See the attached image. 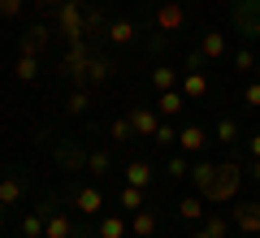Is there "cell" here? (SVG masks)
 <instances>
[{
  "instance_id": "6da1fadb",
  "label": "cell",
  "mask_w": 260,
  "mask_h": 238,
  "mask_svg": "<svg viewBox=\"0 0 260 238\" xmlns=\"http://www.w3.org/2000/svg\"><path fill=\"white\" fill-rule=\"evenodd\" d=\"M191 182H195V191L204 195V203H234V195L243 186V174H239L234 160H225V165L200 160V165H191Z\"/></svg>"
},
{
  "instance_id": "7a4b0ae2",
  "label": "cell",
  "mask_w": 260,
  "mask_h": 238,
  "mask_svg": "<svg viewBox=\"0 0 260 238\" xmlns=\"http://www.w3.org/2000/svg\"><path fill=\"white\" fill-rule=\"evenodd\" d=\"M56 30L65 35V44H83V35H87L83 0H61L56 5Z\"/></svg>"
},
{
  "instance_id": "3957f363",
  "label": "cell",
  "mask_w": 260,
  "mask_h": 238,
  "mask_svg": "<svg viewBox=\"0 0 260 238\" xmlns=\"http://www.w3.org/2000/svg\"><path fill=\"white\" fill-rule=\"evenodd\" d=\"M91 48L87 44H70L65 48V56H61V74L70 78L74 87H87V70H91Z\"/></svg>"
},
{
  "instance_id": "277c9868",
  "label": "cell",
  "mask_w": 260,
  "mask_h": 238,
  "mask_svg": "<svg viewBox=\"0 0 260 238\" xmlns=\"http://www.w3.org/2000/svg\"><path fill=\"white\" fill-rule=\"evenodd\" d=\"M234 30L247 44L260 39V0H234Z\"/></svg>"
},
{
  "instance_id": "5b68a950",
  "label": "cell",
  "mask_w": 260,
  "mask_h": 238,
  "mask_svg": "<svg viewBox=\"0 0 260 238\" xmlns=\"http://www.w3.org/2000/svg\"><path fill=\"white\" fill-rule=\"evenodd\" d=\"M126 117H130V126H135V139H156L160 121H165L156 109H152V104H130Z\"/></svg>"
},
{
  "instance_id": "8992f818",
  "label": "cell",
  "mask_w": 260,
  "mask_h": 238,
  "mask_svg": "<svg viewBox=\"0 0 260 238\" xmlns=\"http://www.w3.org/2000/svg\"><path fill=\"white\" fill-rule=\"evenodd\" d=\"M48 44H52V30H48V22H35V26H30L26 35L18 39V52H22V56H44Z\"/></svg>"
},
{
  "instance_id": "52a82bcc",
  "label": "cell",
  "mask_w": 260,
  "mask_h": 238,
  "mask_svg": "<svg viewBox=\"0 0 260 238\" xmlns=\"http://www.w3.org/2000/svg\"><path fill=\"white\" fill-rule=\"evenodd\" d=\"M230 221H234V225H239L247 238H260V199L234 203V208H230Z\"/></svg>"
},
{
  "instance_id": "ba28073f",
  "label": "cell",
  "mask_w": 260,
  "mask_h": 238,
  "mask_svg": "<svg viewBox=\"0 0 260 238\" xmlns=\"http://www.w3.org/2000/svg\"><path fill=\"white\" fill-rule=\"evenodd\" d=\"M56 165H61L65 174H83L87 169V152L74 143V139H61V143H56Z\"/></svg>"
},
{
  "instance_id": "9c48e42d",
  "label": "cell",
  "mask_w": 260,
  "mask_h": 238,
  "mask_svg": "<svg viewBox=\"0 0 260 238\" xmlns=\"http://www.w3.org/2000/svg\"><path fill=\"white\" fill-rule=\"evenodd\" d=\"M74 208H78V217H100L104 212V191L100 186H78L74 191Z\"/></svg>"
},
{
  "instance_id": "30bf717a",
  "label": "cell",
  "mask_w": 260,
  "mask_h": 238,
  "mask_svg": "<svg viewBox=\"0 0 260 238\" xmlns=\"http://www.w3.org/2000/svg\"><path fill=\"white\" fill-rule=\"evenodd\" d=\"M56 212V203L48 199V203H39L35 212H26L22 217V238H44V225H48V217Z\"/></svg>"
},
{
  "instance_id": "8fae6325",
  "label": "cell",
  "mask_w": 260,
  "mask_h": 238,
  "mask_svg": "<svg viewBox=\"0 0 260 238\" xmlns=\"http://www.w3.org/2000/svg\"><path fill=\"white\" fill-rule=\"evenodd\" d=\"M156 26L165 30V35H174V30L186 26V13H182V5H178V0H165V5L156 9Z\"/></svg>"
},
{
  "instance_id": "7c38bea8",
  "label": "cell",
  "mask_w": 260,
  "mask_h": 238,
  "mask_svg": "<svg viewBox=\"0 0 260 238\" xmlns=\"http://www.w3.org/2000/svg\"><path fill=\"white\" fill-rule=\"evenodd\" d=\"M44 238H78V225H74V217L56 208L52 217H48V225H44Z\"/></svg>"
},
{
  "instance_id": "4fadbf2b",
  "label": "cell",
  "mask_w": 260,
  "mask_h": 238,
  "mask_svg": "<svg viewBox=\"0 0 260 238\" xmlns=\"http://www.w3.org/2000/svg\"><path fill=\"white\" fill-rule=\"evenodd\" d=\"M204 143H208V130L204 126H182V130H178V147H182L186 156H200Z\"/></svg>"
},
{
  "instance_id": "5bb4252c",
  "label": "cell",
  "mask_w": 260,
  "mask_h": 238,
  "mask_svg": "<svg viewBox=\"0 0 260 238\" xmlns=\"http://www.w3.org/2000/svg\"><path fill=\"white\" fill-rule=\"evenodd\" d=\"M135 35H139V26L130 18H117V22H109V30H104V39H109L113 48H126V44H135Z\"/></svg>"
},
{
  "instance_id": "9a60e30c",
  "label": "cell",
  "mask_w": 260,
  "mask_h": 238,
  "mask_svg": "<svg viewBox=\"0 0 260 238\" xmlns=\"http://www.w3.org/2000/svg\"><path fill=\"white\" fill-rule=\"evenodd\" d=\"M182 104H186L182 87H174V91H160V95H156V113H160L165 121H174L178 113H182Z\"/></svg>"
},
{
  "instance_id": "2e32d148",
  "label": "cell",
  "mask_w": 260,
  "mask_h": 238,
  "mask_svg": "<svg viewBox=\"0 0 260 238\" xmlns=\"http://www.w3.org/2000/svg\"><path fill=\"white\" fill-rule=\"evenodd\" d=\"M182 95L186 100H204L208 95V74L204 70H186L182 74Z\"/></svg>"
},
{
  "instance_id": "e0dca14e",
  "label": "cell",
  "mask_w": 260,
  "mask_h": 238,
  "mask_svg": "<svg viewBox=\"0 0 260 238\" xmlns=\"http://www.w3.org/2000/svg\"><path fill=\"white\" fill-rule=\"evenodd\" d=\"M22 191H26V186H22L18 174H5V178H0V203H5V208H18V203H22Z\"/></svg>"
},
{
  "instance_id": "ac0fdd59",
  "label": "cell",
  "mask_w": 260,
  "mask_h": 238,
  "mask_svg": "<svg viewBox=\"0 0 260 238\" xmlns=\"http://www.w3.org/2000/svg\"><path fill=\"white\" fill-rule=\"evenodd\" d=\"M225 48H230V44H225V35H221V30H204V35H200V52H204L208 61H221V56H225Z\"/></svg>"
},
{
  "instance_id": "d6986e66",
  "label": "cell",
  "mask_w": 260,
  "mask_h": 238,
  "mask_svg": "<svg viewBox=\"0 0 260 238\" xmlns=\"http://www.w3.org/2000/svg\"><path fill=\"white\" fill-rule=\"evenodd\" d=\"M113 70H117V65L109 61V56H91V70H87V87H104L113 78Z\"/></svg>"
},
{
  "instance_id": "ffe728a7",
  "label": "cell",
  "mask_w": 260,
  "mask_h": 238,
  "mask_svg": "<svg viewBox=\"0 0 260 238\" xmlns=\"http://www.w3.org/2000/svg\"><path fill=\"white\" fill-rule=\"evenodd\" d=\"M130 234H135V238H152V234H156V212H130Z\"/></svg>"
},
{
  "instance_id": "44dd1931",
  "label": "cell",
  "mask_w": 260,
  "mask_h": 238,
  "mask_svg": "<svg viewBox=\"0 0 260 238\" xmlns=\"http://www.w3.org/2000/svg\"><path fill=\"white\" fill-rule=\"evenodd\" d=\"M174 212H178L182 221H204V195H182Z\"/></svg>"
},
{
  "instance_id": "7402d4cb",
  "label": "cell",
  "mask_w": 260,
  "mask_h": 238,
  "mask_svg": "<svg viewBox=\"0 0 260 238\" xmlns=\"http://www.w3.org/2000/svg\"><path fill=\"white\" fill-rule=\"evenodd\" d=\"M126 182L139 186V191H148V186H152V165H148V160H130V165H126Z\"/></svg>"
},
{
  "instance_id": "603a6c76",
  "label": "cell",
  "mask_w": 260,
  "mask_h": 238,
  "mask_svg": "<svg viewBox=\"0 0 260 238\" xmlns=\"http://www.w3.org/2000/svg\"><path fill=\"white\" fill-rule=\"evenodd\" d=\"M174 87H178V70H174V65H156V70H152V91H174Z\"/></svg>"
},
{
  "instance_id": "cb8c5ba5",
  "label": "cell",
  "mask_w": 260,
  "mask_h": 238,
  "mask_svg": "<svg viewBox=\"0 0 260 238\" xmlns=\"http://www.w3.org/2000/svg\"><path fill=\"white\" fill-rule=\"evenodd\" d=\"M117 203H121V208H126V212H139L143 208V203H148V191H139V186H121V191H117Z\"/></svg>"
},
{
  "instance_id": "d4e9b609",
  "label": "cell",
  "mask_w": 260,
  "mask_h": 238,
  "mask_svg": "<svg viewBox=\"0 0 260 238\" xmlns=\"http://www.w3.org/2000/svg\"><path fill=\"white\" fill-rule=\"evenodd\" d=\"M130 225L121 217H100V225H95V238H126Z\"/></svg>"
},
{
  "instance_id": "484cf974",
  "label": "cell",
  "mask_w": 260,
  "mask_h": 238,
  "mask_svg": "<svg viewBox=\"0 0 260 238\" xmlns=\"http://www.w3.org/2000/svg\"><path fill=\"white\" fill-rule=\"evenodd\" d=\"M91 109V91H87V87H74V91H70V100H65V113H70V117H78V113H87Z\"/></svg>"
},
{
  "instance_id": "4316f807",
  "label": "cell",
  "mask_w": 260,
  "mask_h": 238,
  "mask_svg": "<svg viewBox=\"0 0 260 238\" xmlns=\"http://www.w3.org/2000/svg\"><path fill=\"white\" fill-rule=\"evenodd\" d=\"M13 74H18L22 83H35V78H39V56H22V52H18V61H13Z\"/></svg>"
},
{
  "instance_id": "83f0119b",
  "label": "cell",
  "mask_w": 260,
  "mask_h": 238,
  "mask_svg": "<svg viewBox=\"0 0 260 238\" xmlns=\"http://www.w3.org/2000/svg\"><path fill=\"white\" fill-rule=\"evenodd\" d=\"M165 174L178 178V182H182V178H191V160H186V152H182V156H169V160H165Z\"/></svg>"
},
{
  "instance_id": "f1b7e54d",
  "label": "cell",
  "mask_w": 260,
  "mask_h": 238,
  "mask_svg": "<svg viewBox=\"0 0 260 238\" xmlns=\"http://www.w3.org/2000/svg\"><path fill=\"white\" fill-rule=\"evenodd\" d=\"M109 169H113L109 152H87V174H109Z\"/></svg>"
},
{
  "instance_id": "f546056e",
  "label": "cell",
  "mask_w": 260,
  "mask_h": 238,
  "mask_svg": "<svg viewBox=\"0 0 260 238\" xmlns=\"http://www.w3.org/2000/svg\"><path fill=\"white\" fill-rule=\"evenodd\" d=\"M217 143H239V121H234V117L217 121Z\"/></svg>"
},
{
  "instance_id": "4dcf8cb0",
  "label": "cell",
  "mask_w": 260,
  "mask_h": 238,
  "mask_svg": "<svg viewBox=\"0 0 260 238\" xmlns=\"http://www.w3.org/2000/svg\"><path fill=\"white\" fill-rule=\"evenodd\" d=\"M109 134H113V143H130V139H135V126H130V117H117L109 126Z\"/></svg>"
},
{
  "instance_id": "1f68e13d",
  "label": "cell",
  "mask_w": 260,
  "mask_h": 238,
  "mask_svg": "<svg viewBox=\"0 0 260 238\" xmlns=\"http://www.w3.org/2000/svg\"><path fill=\"white\" fill-rule=\"evenodd\" d=\"M256 52H251V48H239V52H234V70H243V74H256Z\"/></svg>"
},
{
  "instance_id": "d6a6232c",
  "label": "cell",
  "mask_w": 260,
  "mask_h": 238,
  "mask_svg": "<svg viewBox=\"0 0 260 238\" xmlns=\"http://www.w3.org/2000/svg\"><path fill=\"white\" fill-rule=\"evenodd\" d=\"M152 143H156V147H174L178 143V126H174V121H160V130H156Z\"/></svg>"
},
{
  "instance_id": "836d02e7",
  "label": "cell",
  "mask_w": 260,
  "mask_h": 238,
  "mask_svg": "<svg viewBox=\"0 0 260 238\" xmlns=\"http://www.w3.org/2000/svg\"><path fill=\"white\" fill-rule=\"evenodd\" d=\"M200 225H204V229H208V234H213V238H225V234H230V225H225L221 217H204V221H200Z\"/></svg>"
},
{
  "instance_id": "e575fe53",
  "label": "cell",
  "mask_w": 260,
  "mask_h": 238,
  "mask_svg": "<svg viewBox=\"0 0 260 238\" xmlns=\"http://www.w3.org/2000/svg\"><path fill=\"white\" fill-rule=\"evenodd\" d=\"M243 100H247V109H260V78H251V83H247Z\"/></svg>"
},
{
  "instance_id": "d590c367",
  "label": "cell",
  "mask_w": 260,
  "mask_h": 238,
  "mask_svg": "<svg viewBox=\"0 0 260 238\" xmlns=\"http://www.w3.org/2000/svg\"><path fill=\"white\" fill-rule=\"evenodd\" d=\"M22 5H26V0H0V18H18V13H22Z\"/></svg>"
},
{
  "instance_id": "8d00e7d4",
  "label": "cell",
  "mask_w": 260,
  "mask_h": 238,
  "mask_svg": "<svg viewBox=\"0 0 260 238\" xmlns=\"http://www.w3.org/2000/svg\"><path fill=\"white\" fill-rule=\"evenodd\" d=\"M208 65V56L200 52V48H195V52H186V70H204Z\"/></svg>"
},
{
  "instance_id": "74e56055",
  "label": "cell",
  "mask_w": 260,
  "mask_h": 238,
  "mask_svg": "<svg viewBox=\"0 0 260 238\" xmlns=\"http://www.w3.org/2000/svg\"><path fill=\"white\" fill-rule=\"evenodd\" d=\"M251 160H260V130L251 134Z\"/></svg>"
},
{
  "instance_id": "f35d334b",
  "label": "cell",
  "mask_w": 260,
  "mask_h": 238,
  "mask_svg": "<svg viewBox=\"0 0 260 238\" xmlns=\"http://www.w3.org/2000/svg\"><path fill=\"white\" fill-rule=\"evenodd\" d=\"M251 182L260 186V160H251Z\"/></svg>"
},
{
  "instance_id": "ab89813d",
  "label": "cell",
  "mask_w": 260,
  "mask_h": 238,
  "mask_svg": "<svg viewBox=\"0 0 260 238\" xmlns=\"http://www.w3.org/2000/svg\"><path fill=\"white\" fill-rule=\"evenodd\" d=\"M39 9H56V5H61V0H35Z\"/></svg>"
},
{
  "instance_id": "60d3db41",
  "label": "cell",
  "mask_w": 260,
  "mask_h": 238,
  "mask_svg": "<svg viewBox=\"0 0 260 238\" xmlns=\"http://www.w3.org/2000/svg\"><path fill=\"white\" fill-rule=\"evenodd\" d=\"M191 238H213V234H208V229H204V225H200V229H195V234H191Z\"/></svg>"
},
{
  "instance_id": "b9f144b4",
  "label": "cell",
  "mask_w": 260,
  "mask_h": 238,
  "mask_svg": "<svg viewBox=\"0 0 260 238\" xmlns=\"http://www.w3.org/2000/svg\"><path fill=\"white\" fill-rule=\"evenodd\" d=\"M0 221H5V203H0Z\"/></svg>"
},
{
  "instance_id": "7bdbcfd3",
  "label": "cell",
  "mask_w": 260,
  "mask_h": 238,
  "mask_svg": "<svg viewBox=\"0 0 260 238\" xmlns=\"http://www.w3.org/2000/svg\"><path fill=\"white\" fill-rule=\"evenodd\" d=\"M251 78H260V65H256V74H251Z\"/></svg>"
},
{
  "instance_id": "ee69618b",
  "label": "cell",
  "mask_w": 260,
  "mask_h": 238,
  "mask_svg": "<svg viewBox=\"0 0 260 238\" xmlns=\"http://www.w3.org/2000/svg\"><path fill=\"white\" fill-rule=\"evenodd\" d=\"M178 5H186V0H178Z\"/></svg>"
},
{
  "instance_id": "f6af8a7d",
  "label": "cell",
  "mask_w": 260,
  "mask_h": 238,
  "mask_svg": "<svg viewBox=\"0 0 260 238\" xmlns=\"http://www.w3.org/2000/svg\"><path fill=\"white\" fill-rule=\"evenodd\" d=\"M230 5H234V0H230Z\"/></svg>"
}]
</instances>
